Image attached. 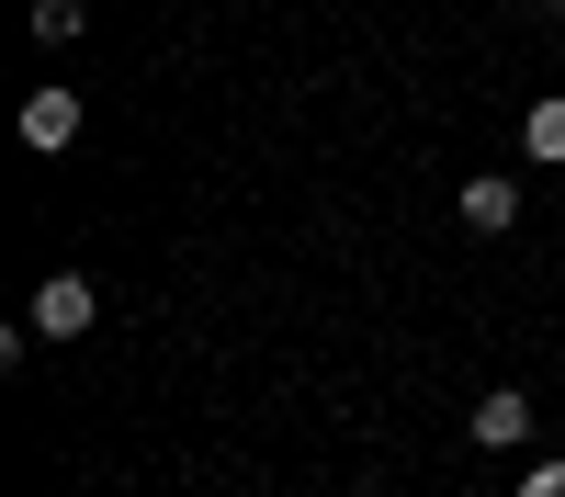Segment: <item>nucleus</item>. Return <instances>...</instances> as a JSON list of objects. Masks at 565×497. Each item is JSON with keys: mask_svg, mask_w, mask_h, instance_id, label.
<instances>
[{"mask_svg": "<svg viewBox=\"0 0 565 497\" xmlns=\"http://www.w3.org/2000/svg\"><path fill=\"white\" fill-rule=\"evenodd\" d=\"M23 148H45V159L79 148V90H68V79H45L34 102H23Z\"/></svg>", "mask_w": 565, "mask_h": 497, "instance_id": "7ed1b4c3", "label": "nucleus"}, {"mask_svg": "<svg viewBox=\"0 0 565 497\" xmlns=\"http://www.w3.org/2000/svg\"><path fill=\"white\" fill-rule=\"evenodd\" d=\"M521 497H565V464H532V475H521Z\"/></svg>", "mask_w": 565, "mask_h": 497, "instance_id": "0eeeda50", "label": "nucleus"}, {"mask_svg": "<svg viewBox=\"0 0 565 497\" xmlns=\"http://www.w3.org/2000/svg\"><path fill=\"white\" fill-rule=\"evenodd\" d=\"M521 148H532L543 170H565V102H532V114H521Z\"/></svg>", "mask_w": 565, "mask_h": 497, "instance_id": "423d86ee", "label": "nucleus"}, {"mask_svg": "<svg viewBox=\"0 0 565 497\" xmlns=\"http://www.w3.org/2000/svg\"><path fill=\"white\" fill-rule=\"evenodd\" d=\"M476 441H487V452H521V441H532V396H521V385H487V396H476Z\"/></svg>", "mask_w": 565, "mask_h": 497, "instance_id": "20e7f679", "label": "nucleus"}, {"mask_svg": "<svg viewBox=\"0 0 565 497\" xmlns=\"http://www.w3.org/2000/svg\"><path fill=\"white\" fill-rule=\"evenodd\" d=\"M452 215L476 226V238H509V226H521V181H509V170H476V181L452 193Z\"/></svg>", "mask_w": 565, "mask_h": 497, "instance_id": "f03ea898", "label": "nucleus"}, {"mask_svg": "<svg viewBox=\"0 0 565 497\" xmlns=\"http://www.w3.org/2000/svg\"><path fill=\"white\" fill-rule=\"evenodd\" d=\"M23 34H34V45H79V34H90V12H79V0H34Z\"/></svg>", "mask_w": 565, "mask_h": 497, "instance_id": "39448f33", "label": "nucleus"}, {"mask_svg": "<svg viewBox=\"0 0 565 497\" xmlns=\"http://www.w3.org/2000/svg\"><path fill=\"white\" fill-rule=\"evenodd\" d=\"M23 316H34V339H79L90 316H103V294H90V271H45Z\"/></svg>", "mask_w": 565, "mask_h": 497, "instance_id": "f257e3e1", "label": "nucleus"}, {"mask_svg": "<svg viewBox=\"0 0 565 497\" xmlns=\"http://www.w3.org/2000/svg\"><path fill=\"white\" fill-rule=\"evenodd\" d=\"M554 12H565V0H554Z\"/></svg>", "mask_w": 565, "mask_h": 497, "instance_id": "6e6552de", "label": "nucleus"}]
</instances>
